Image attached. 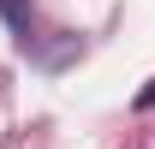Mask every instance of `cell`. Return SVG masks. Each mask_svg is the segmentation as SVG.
I'll list each match as a JSON object with an SVG mask.
<instances>
[{
  "label": "cell",
  "mask_w": 155,
  "mask_h": 149,
  "mask_svg": "<svg viewBox=\"0 0 155 149\" xmlns=\"http://www.w3.org/2000/svg\"><path fill=\"white\" fill-rule=\"evenodd\" d=\"M0 18L12 24L18 42H30V0H0Z\"/></svg>",
  "instance_id": "6da1fadb"
},
{
  "label": "cell",
  "mask_w": 155,
  "mask_h": 149,
  "mask_svg": "<svg viewBox=\"0 0 155 149\" xmlns=\"http://www.w3.org/2000/svg\"><path fill=\"white\" fill-rule=\"evenodd\" d=\"M137 108H143V113L155 108V78H149V84H143V90H137Z\"/></svg>",
  "instance_id": "7a4b0ae2"
}]
</instances>
